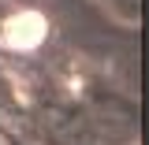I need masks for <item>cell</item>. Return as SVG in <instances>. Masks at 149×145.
<instances>
[{"instance_id":"cell-1","label":"cell","mask_w":149,"mask_h":145,"mask_svg":"<svg viewBox=\"0 0 149 145\" xmlns=\"http://www.w3.org/2000/svg\"><path fill=\"white\" fill-rule=\"evenodd\" d=\"M0 34H4V45H8V49H15V52H34L37 45L45 41V34H49V22H45L41 11L26 8V11L8 15V22H4Z\"/></svg>"}]
</instances>
